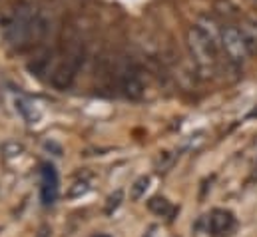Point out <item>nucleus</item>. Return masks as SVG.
I'll return each instance as SVG.
<instances>
[{
	"label": "nucleus",
	"instance_id": "39448f33",
	"mask_svg": "<svg viewBox=\"0 0 257 237\" xmlns=\"http://www.w3.org/2000/svg\"><path fill=\"white\" fill-rule=\"evenodd\" d=\"M40 195H42V201L46 205L54 203L56 197H58V174H56L54 166H50V164H44L42 166V187H40Z\"/></svg>",
	"mask_w": 257,
	"mask_h": 237
},
{
	"label": "nucleus",
	"instance_id": "f8f14e48",
	"mask_svg": "<svg viewBox=\"0 0 257 237\" xmlns=\"http://www.w3.org/2000/svg\"><path fill=\"white\" fill-rule=\"evenodd\" d=\"M16 110L24 116V120H28V124H32V122L38 120V114L34 110V104L30 100H26V98H18L16 100Z\"/></svg>",
	"mask_w": 257,
	"mask_h": 237
},
{
	"label": "nucleus",
	"instance_id": "9b49d317",
	"mask_svg": "<svg viewBox=\"0 0 257 237\" xmlns=\"http://www.w3.org/2000/svg\"><path fill=\"white\" fill-rule=\"evenodd\" d=\"M213 10H215L221 18H225V20H233V18L239 16V8H237L231 0H215V2H213Z\"/></svg>",
	"mask_w": 257,
	"mask_h": 237
},
{
	"label": "nucleus",
	"instance_id": "20e7f679",
	"mask_svg": "<svg viewBox=\"0 0 257 237\" xmlns=\"http://www.w3.org/2000/svg\"><path fill=\"white\" fill-rule=\"evenodd\" d=\"M82 62H84V50L80 46H72L66 52L64 60L52 72V78H50L52 86L58 88V90H66L68 86H72V82H74V78H76Z\"/></svg>",
	"mask_w": 257,
	"mask_h": 237
},
{
	"label": "nucleus",
	"instance_id": "1a4fd4ad",
	"mask_svg": "<svg viewBox=\"0 0 257 237\" xmlns=\"http://www.w3.org/2000/svg\"><path fill=\"white\" fill-rule=\"evenodd\" d=\"M237 28L241 30V36H243V40H245L249 52L255 54L257 52V20H253V18H243Z\"/></svg>",
	"mask_w": 257,
	"mask_h": 237
},
{
	"label": "nucleus",
	"instance_id": "6e6552de",
	"mask_svg": "<svg viewBox=\"0 0 257 237\" xmlns=\"http://www.w3.org/2000/svg\"><path fill=\"white\" fill-rule=\"evenodd\" d=\"M120 84H122V90H124V94L128 96L130 100H140V98H142V94H144V84H142L140 76H138L134 70H126V72L122 74Z\"/></svg>",
	"mask_w": 257,
	"mask_h": 237
},
{
	"label": "nucleus",
	"instance_id": "4468645a",
	"mask_svg": "<svg viewBox=\"0 0 257 237\" xmlns=\"http://www.w3.org/2000/svg\"><path fill=\"white\" fill-rule=\"evenodd\" d=\"M120 199H122V191H116V193L108 199V207H106V211H108V213H112V211L120 205Z\"/></svg>",
	"mask_w": 257,
	"mask_h": 237
},
{
	"label": "nucleus",
	"instance_id": "0eeeda50",
	"mask_svg": "<svg viewBox=\"0 0 257 237\" xmlns=\"http://www.w3.org/2000/svg\"><path fill=\"white\" fill-rule=\"evenodd\" d=\"M195 26L209 38V40H213L215 44H217V48H219V44H221V30H223V26H219L217 24V20L213 18V16H209V14H201L197 20H195ZM221 50V48H219Z\"/></svg>",
	"mask_w": 257,
	"mask_h": 237
},
{
	"label": "nucleus",
	"instance_id": "ddd939ff",
	"mask_svg": "<svg viewBox=\"0 0 257 237\" xmlns=\"http://www.w3.org/2000/svg\"><path fill=\"white\" fill-rule=\"evenodd\" d=\"M148 185H150V178H140L134 185H132V199H140L144 193H146V189H148Z\"/></svg>",
	"mask_w": 257,
	"mask_h": 237
},
{
	"label": "nucleus",
	"instance_id": "9d476101",
	"mask_svg": "<svg viewBox=\"0 0 257 237\" xmlns=\"http://www.w3.org/2000/svg\"><path fill=\"white\" fill-rule=\"evenodd\" d=\"M148 207H150L152 213H156V215H160V217H170V215H174V211H176V207H174L166 197H152V199L148 201Z\"/></svg>",
	"mask_w": 257,
	"mask_h": 237
},
{
	"label": "nucleus",
	"instance_id": "dca6fc26",
	"mask_svg": "<svg viewBox=\"0 0 257 237\" xmlns=\"http://www.w3.org/2000/svg\"><path fill=\"white\" fill-rule=\"evenodd\" d=\"M253 2H257V0H253Z\"/></svg>",
	"mask_w": 257,
	"mask_h": 237
},
{
	"label": "nucleus",
	"instance_id": "f257e3e1",
	"mask_svg": "<svg viewBox=\"0 0 257 237\" xmlns=\"http://www.w3.org/2000/svg\"><path fill=\"white\" fill-rule=\"evenodd\" d=\"M46 20L32 4H20L4 24V38L16 50L40 42L46 36Z\"/></svg>",
	"mask_w": 257,
	"mask_h": 237
},
{
	"label": "nucleus",
	"instance_id": "2eb2a0df",
	"mask_svg": "<svg viewBox=\"0 0 257 237\" xmlns=\"http://www.w3.org/2000/svg\"><path fill=\"white\" fill-rule=\"evenodd\" d=\"M98 237H110V235H98Z\"/></svg>",
	"mask_w": 257,
	"mask_h": 237
},
{
	"label": "nucleus",
	"instance_id": "7ed1b4c3",
	"mask_svg": "<svg viewBox=\"0 0 257 237\" xmlns=\"http://www.w3.org/2000/svg\"><path fill=\"white\" fill-rule=\"evenodd\" d=\"M219 48L233 66H243L247 62V58L251 56V52H249V48H247V44L241 36V30L233 24L223 26Z\"/></svg>",
	"mask_w": 257,
	"mask_h": 237
},
{
	"label": "nucleus",
	"instance_id": "f03ea898",
	"mask_svg": "<svg viewBox=\"0 0 257 237\" xmlns=\"http://www.w3.org/2000/svg\"><path fill=\"white\" fill-rule=\"evenodd\" d=\"M186 46L192 56V62L201 78H211L217 72V44L209 40L195 24L186 30Z\"/></svg>",
	"mask_w": 257,
	"mask_h": 237
},
{
	"label": "nucleus",
	"instance_id": "423d86ee",
	"mask_svg": "<svg viewBox=\"0 0 257 237\" xmlns=\"http://www.w3.org/2000/svg\"><path fill=\"white\" fill-rule=\"evenodd\" d=\"M233 215L225 209H215L211 215H209V231L213 235H223V233H229L233 229Z\"/></svg>",
	"mask_w": 257,
	"mask_h": 237
}]
</instances>
